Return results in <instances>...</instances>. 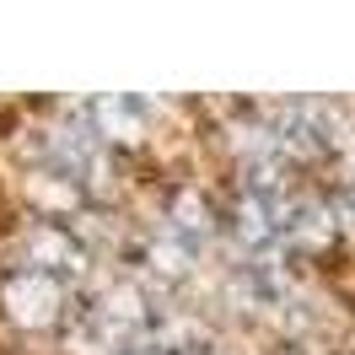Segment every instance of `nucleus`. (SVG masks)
I'll use <instances>...</instances> for the list:
<instances>
[{
  "mask_svg": "<svg viewBox=\"0 0 355 355\" xmlns=\"http://www.w3.org/2000/svg\"><path fill=\"white\" fill-rule=\"evenodd\" d=\"M146 259H151L156 275H167V280H178V275H189V259H194V243L189 237H178L173 226H167V237H156L151 248H146Z\"/></svg>",
  "mask_w": 355,
  "mask_h": 355,
  "instance_id": "nucleus-5",
  "label": "nucleus"
},
{
  "mask_svg": "<svg viewBox=\"0 0 355 355\" xmlns=\"http://www.w3.org/2000/svg\"><path fill=\"white\" fill-rule=\"evenodd\" d=\"M22 264L38 269V275H54L65 280L76 269H87V248L76 243V232L60 221H27L22 232Z\"/></svg>",
  "mask_w": 355,
  "mask_h": 355,
  "instance_id": "nucleus-2",
  "label": "nucleus"
},
{
  "mask_svg": "<svg viewBox=\"0 0 355 355\" xmlns=\"http://www.w3.org/2000/svg\"><path fill=\"white\" fill-rule=\"evenodd\" d=\"M130 355H167V350H130Z\"/></svg>",
  "mask_w": 355,
  "mask_h": 355,
  "instance_id": "nucleus-6",
  "label": "nucleus"
},
{
  "mask_svg": "<svg viewBox=\"0 0 355 355\" xmlns=\"http://www.w3.org/2000/svg\"><path fill=\"white\" fill-rule=\"evenodd\" d=\"M140 119H146L140 97H97L92 103V135H103V140H135Z\"/></svg>",
  "mask_w": 355,
  "mask_h": 355,
  "instance_id": "nucleus-3",
  "label": "nucleus"
},
{
  "mask_svg": "<svg viewBox=\"0 0 355 355\" xmlns=\"http://www.w3.org/2000/svg\"><path fill=\"white\" fill-rule=\"evenodd\" d=\"M60 302H65V291H60L54 275H38L27 264L0 275V307L11 312L17 323H27V329H49L60 318Z\"/></svg>",
  "mask_w": 355,
  "mask_h": 355,
  "instance_id": "nucleus-1",
  "label": "nucleus"
},
{
  "mask_svg": "<svg viewBox=\"0 0 355 355\" xmlns=\"http://www.w3.org/2000/svg\"><path fill=\"white\" fill-rule=\"evenodd\" d=\"M232 226H237V237H243V243L264 248V243H275V232H280V210H275L269 194H248V200L237 205Z\"/></svg>",
  "mask_w": 355,
  "mask_h": 355,
  "instance_id": "nucleus-4",
  "label": "nucleus"
}]
</instances>
